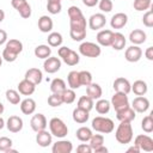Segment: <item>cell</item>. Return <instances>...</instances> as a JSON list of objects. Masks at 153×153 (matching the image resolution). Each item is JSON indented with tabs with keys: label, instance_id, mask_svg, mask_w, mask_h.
Returning <instances> with one entry per match:
<instances>
[{
	"label": "cell",
	"instance_id": "6da1fadb",
	"mask_svg": "<svg viewBox=\"0 0 153 153\" xmlns=\"http://www.w3.org/2000/svg\"><path fill=\"white\" fill-rule=\"evenodd\" d=\"M69 27L72 30H86V18L84 17L81 10L78 6H71L68 8Z\"/></svg>",
	"mask_w": 153,
	"mask_h": 153
},
{
	"label": "cell",
	"instance_id": "7a4b0ae2",
	"mask_svg": "<svg viewBox=\"0 0 153 153\" xmlns=\"http://www.w3.org/2000/svg\"><path fill=\"white\" fill-rule=\"evenodd\" d=\"M115 137L122 145L129 143L133 140V127H131L130 122L122 121L115 131Z\"/></svg>",
	"mask_w": 153,
	"mask_h": 153
},
{
	"label": "cell",
	"instance_id": "3957f363",
	"mask_svg": "<svg viewBox=\"0 0 153 153\" xmlns=\"http://www.w3.org/2000/svg\"><path fill=\"white\" fill-rule=\"evenodd\" d=\"M92 129L98 131V133H103V134H109L112 133L115 129V124L114 121L111 118L108 117H103V116H97L92 120Z\"/></svg>",
	"mask_w": 153,
	"mask_h": 153
},
{
	"label": "cell",
	"instance_id": "277c9868",
	"mask_svg": "<svg viewBox=\"0 0 153 153\" xmlns=\"http://www.w3.org/2000/svg\"><path fill=\"white\" fill-rule=\"evenodd\" d=\"M49 129H50L51 135H54V136H56L59 139H62L68 134L67 124L59 117H53L49 121Z\"/></svg>",
	"mask_w": 153,
	"mask_h": 153
},
{
	"label": "cell",
	"instance_id": "5b68a950",
	"mask_svg": "<svg viewBox=\"0 0 153 153\" xmlns=\"http://www.w3.org/2000/svg\"><path fill=\"white\" fill-rule=\"evenodd\" d=\"M57 54H59V57H61V60L68 66H75L80 61L79 54L68 47H60L57 50Z\"/></svg>",
	"mask_w": 153,
	"mask_h": 153
},
{
	"label": "cell",
	"instance_id": "8992f818",
	"mask_svg": "<svg viewBox=\"0 0 153 153\" xmlns=\"http://www.w3.org/2000/svg\"><path fill=\"white\" fill-rule=\"evenodd\" d=\"M79 53L85 57H98L102 53L100 45L93 42H82L79 45Z\"/></svg>",
	"mask_w": 153,
	"mask_h": 153
},
{
	"label": "cell",
	"instance_id": "52a82bcc",
	"mask_svg": "<svg viewBox=\"0 0 153 153\" xmlns=\"http://www.w3.org/2000/svg\"><path fill=\"white\" fill-rule=\"evenodd\" d=\"M11 5L14 10L18 11L22 18L27 19L31 16V6L26 0H11Z\"/></svg>",
	"mask_w": 153,
	"mask_h": 153
},
{
	"label": "cell",
	"instance_id": "ba28073f",
	"mask_svg": "<svg viewBox=\"0 0 153 153\" xmlns=\"http://www.w3.org/2000/svg\"><path fill=\"white\" fill-rule=\"evenodd\" d=\"M110 104L114 106L115 111H118V110H121V109H124V108L129 106L128 96H127L126 93H122V92H115L114 96L111 97Z\"/></svg>",
	"mask_w": 153,
	"mask_h": 153
},
{
	"label": "cell",
	"instance_id": "9c48e42d",
	"mask_svg": "<svg viewBox=\"0 0 153 153\" xmlns=\"http://www.w3.org/2000/svg\"><path fill=\"white\" fill-rule=\"evenodd\" d=\"M134 145H136L140 151L145 152H152L153 151V139L146 134H140L135 137Z\"/></svg>",
	"mask_w": 153,
	"mask_h": 153
},
{
	"label": "cell",
	"instance_id": "30bf717a",
	"mask_svg": "<svg viewBox=\"0 0 153 153\" xmlns=\"http://www.w3.org/2000/svg\"><path fill=\"white\" fill-rule=\"evenodd\" d=\"M60 68H61V60L59 57L49 56L43 62V69L49 74L56 73L57 71H60Z\"/></svg>",
	"mask_w": 153,
	"mask_h": 153
},
{
	"label": "cell",
	"instance_id": "8fae6325",
	"mask_svg": "<svg viewBox=\"0 0 153 153\" xmlns=\"http://www.w3.org/2000/svg\"><path fill=\"white\" fill-rule=\"evenodd\" d=\"M30 126L32 128L33 131H39V130H43L47 128L48 126V122H47V118L43 114H36L31 117L30 120Z\"/></svg>",
	"mask_w": 153,
	"mask_h": 153
},
{
	"label": "cell",
	"instance_id": "7c38bea8",
	"mask_svg": "<svg viewBox=\"0 0 153 153\" xmlns=\"http://www.w3.org/2000/svg\"><path fill=\"white\" fill-rule=\"evenodd\" d=\"M124 57L128 62H137L142 57V50L139 45H130L126 49Z\"/></svg>",
	"mask_w": 153,
	"mask_h": 153
},
{
	"label": "cell",
	"instance_id": "4fadbf2b",
	"mask_svg": "<svg viewBox=\"0 0 153 153\" xmlns=\"http://www.w3.org/2000/svg\"><path fill=\"white\" fill-rule=\"evenodd\" d=\"M131 108L134 109L135 112L143 114L149 109V100L143 96H137V97H135L133 99Z\"/></svg>",
	"mask_w": 153,
	"mask_h": 153
},
{
	"label": "cell",
	"instance_id": "5bb4252c",
	"mask_svg": "<svg viewBox=\"0 0 153 153\" xmlns=\"http://www.w3.org/2000/svg\"><path fill=\"white\" fill-rule=\"evenodd\" d=\"M88 26L91 30H99L106 24V18L103 13H94L88 18Z\"/></svg>",
	"mask_w": 153,
	"mask_h": 153
},
{
	"label": "cell",
	"instance_id": "9a60e30c",
	"mask_svg": "<svg viewBox=\"0 0 153 153\" xmlns=\"http://www.w3.org/2000/svg\"><path fill=\"white\" fill-rule=\"evenodd\" d=\"M24 127V123H23V120L19 117V116H10L7 122H6V128L8 129V131L11 133H19Z\"/></svg>",
	"mask_w": 153,
	"mask_h": 153
},
{
	"label": "cell",
	"instance_id": "2e32d148",
	"mask_svg": "<svg viewBox=\"0 0 153 153\" xmlns=\"http://www.w3.org/2000/svg\"><path fill=\"white\" fill-rule=\"evenodd\" d=\"M112 86H114L115 92H122V93H126V94H128L130 92V88H131V85H130L129 80L123 78V76L116 78Z\"/></svg>",
	"mask_w": 153,
	"mask_h": 153
},
{
	"label": "cell",
	"instance_id": "e0dca14e",
	"mask_svg": "<svg viewBox=\"0 0 153 153\" xmlns=\"http://www.w3.org/2000/svg\"><path fill=\"white\" fill-rule=\"evenodd\" d=\"M72 151H73V143L68 140H59L51 147L53 153H71Z\"/></svg>",
	"mask_w": 153,
	"mask_h": 153
},
{
	"label": "cell",
	"instance_id": "ac0fdd59",
	"mask_svg": "<svg viewBox=\"0 0 153 153\" xmlns=\"http://www.w3.org/2000/svg\"><path fill=\"white\" fill-rule=\"evenodd\" d=\"M135 111H134V109L129 105V106H127V108H124V109H121V110H118V111H116V118L120 121V122H122V121H124V122H131V121H134L135 120Z\"/></svg>",
	"mask_w": 153,
	"mask_h": 153
},
{
	"label": "cell",
	"instance_id": "d6986e66",
	"mask_svg": "<svg viewBox=\"0 0 153 153\" xmlns=\"http://www.w3.org/2000/svg\"><path fill=\"white\" fill-rule=\"evenodd\" d=\"M24 79L29 80L30 82H32L33 85L37 86V85H39V84L42 82V80H43V73H42V71L38 69V68H30V69L26 71Z\"/></svg>",
	"mask_w": 153,
	"mask_h": 153
},
{
	"label": "cell",
	"instance_id": "ffe728a7",
	"mask_svg": "<svg viewBox=\"0 0 153 153\" xmlns=\"http://www.w3.org/2000/svg\"><path fill=\"white\" fill-rule=\"evenodd\" d=\"M127 23H128V16L123 12H118L114 14L110 20V25L112 29H122L127 25Z\"/></svg>",
	"mask_w": 153,
	"mask_h": 153
},
{
	"label": "cell",
	"instance_id": "44dd1931",
	"mask_svg": "<svg viewBox=\"0 0 153 153\" xmlns=\"http://www.w3.org/2000/svg\"><path fill=\"white\" fill-rule=\"evenodd\" d=\"M36 142L41 147H48L53 142V135H51V133L48 131V130H45V129L37 131V134H36Z\"/></svg>",
	"mask_w": 153,
	"mask_h": 153
},
{
	"label": "cell",
	"instance_id": "7402d4cb",
	"mask_svg": "<svg viewBox=\"0 0 153 153\" xmlns=\"http://www.w3.org/2000/svg\"><path fill=\"white\" fill-rule=\"evenodd\" d=\"M114 32L111 30H100L97 33V42L102 47H110Z\"/></svg>",
	"mask_w": 153,
	"mask_h": 153
},
{
	"label": "cell",
	"instance_id": "603a6c76",
	"mask_svg": "<svg viewBox=\"0 0 153 153\" xmlns=\"http://www.w3.org/2000/svg\"><path fill=\"white\" fill-rule=\"evenodd\" d=\"M146 38H147V35L141 29H135V30H133L129 33V41L134 45H140V44L145 43L146 42Z\"/></svg>",
	"mask_w": 153,
	"mask_h": 153
},
{
	"label": "cell",
	"instance_id": "cb8c5ba5",
	"mask_svg": "<svg viewBox=\"0 0 153 153\" xmlns=\"http://www.w3.org/2000/svg\"><path fill=\"white\" fill-rule=\"evenodd\" d=\"M72 117H73V121L76 122V123H80V124H84L88 121L90 118V111L87 110H84L81 108H75L73 110V114H72Z\"/></svg>",
	"mask_w": 153,
	"mask_h": 153
},
{
	"label": "cell",
	"instance_id": "d4e9b609",
	"mask_svg": "<svg viewBox=\"0 0 153 153\" xmlns=\"http://www.w3.org/2000/svg\"><path fill=\"white\" fill-rule=\"evenodd\" d=\"M38 29L41 32H44V33H48L53 30V26H54V23H53V19L49 17V16H42L39 17L38 19Z\"/></svg>",
	"mask_w": 153,
	"mask_h": 153
},
{
	"label": "cell",
	"instance_id": "484cf974",
	"mask_svg": "<svg viewBox=\"0 0 153 153\" xmlns=\"http://www.w3.org/2000/svg\"><path fill=\"white\" fill-rule=\"evenodd\" d=\"M35 88H36V85H33L26 79H23L18 84V92L23 96H31L35 92Z\"/></svg>",
	"mask_w": 153,
	"mask_h": 153
},
{
	"label": "cell",
	"instance_id": "4316f807",
	"mask_svg": "<svg viewBox=\"0 0 153 153\" xmlns=\"http://www.w3.org/2000/svg\"><path fill=\"white\" fill-rule=\"evenodd\" d=\"M126 43H127V39H126V37H124L123 33H121V32H114L111 45H110L112 49H115V50H122V49H124Z\"/></svg>",
	"mask_w": 153,
	"mask_h": 153
},
{
	"label": "cell",
	"instance_id": "83f0119b",
	"mask_svg": "<svg viewBox=\"0 0 153 153\" xmlns=\"http://www.w3.org/2000/svg\"><path fill=\"white\" fill-rule=\"evenodd\" d=\"M102 94H103V91H102L100 85H98L96 82H91L90 85L86 86V96H88L93 100L99 99L102 97Z\"/></svg>",
	"mask_w": 153,
	"mask_h": 153
},
{
	"label": "cell",
	"instance_id": "f1b7e54d",
	"mask_svg": "<svg viewBox=\"0 0 153 153\" xmlns=\"http://www.w3.org/2000/svg\"><path fill=\"white\" fill-rule=\"evenodd\" d=\"M20 111L24 115H31L36 110V102L32 98H25L24 100H20Z\"/></svg>",
	"mask_w": 153,
	"mask_h": 153
},
{
	"label": "cell",
	"instance_id": "f546056e",
	"mask_svg": "<svg viewBox=\"0 0 153 153\" xmlns=\"http://www.w3.org/2000/svg\"><path fill=\"white\" fill-rule=\"evenodd\" d=\"M130 91L134 94H136V96H145L147 93V91H148V86H147L146 81H143V80H136L131 85Z\"/></svg>",
	"mask_w": 153,
	"mask_h": 153
},
{
	"label": "cell",
	"instance_id": "4dcf8cb0",
	"mask_svg": "<svg viewBox=\"0 0 153 153\" xmlns=\"http://www.w3.org/2000/svg\"><path fill=\"white\" fill-rule=\"evenodd\" d=\"M5 49L12 51V53L16 54V55H19V54L23 51V43H22L19 39L12 38V39H10V41L6 42Z\"/></svg>",
	"mask_w": 153,
	"mask_h": 153
},
{
	"label": "cell",
	"instance_id": "1f68e13d",
	"mask_svg": "<svg viewBox=\"0 0 153 153\" xmlns=\"http://www.w3.org/2000/svg\"><path fill=\"white\" fill-rule=\"evenodd\" d=\"M33 54H35L36 57L45 60L47 57H49L51 55V48L48 44H39V45H37L35 48Z\"/></svg>",
	"mask_w": 153,
	"mask_h": 153
},
{
	"label": "cell",
	"instance_id": "d6a6232c",
	"mask_svg": "<svg viewBox=\"0 0 153 153\" xmlns=\"http://www.w3.org/2000/svg\"><path fill=\"white\" fill-rule=\"evenodd\" d=\"M92 134H93L92 130H91L88 127H85V126L78 128L76 131H75L76 139H78L79 141H81V142H88V140L91 139Z\"/></svg>",
	"mask_w": 153,
	"mask_h": 153
},
{
	"label": "cell",
	"instance_id": "836d02e7",
	"mask_svg": "<svg viewBox=\"0 0 153 153\" xmlns=\"http://www.w3.org/2000/svg\"><path fill=\"white\" fill-rule=\"evenodd\" d=\"M67 82H68V86L72 88V90H76L81 86L80 84V79H79V72L76 71H71L67 75Z\"/></svg>",
	"mask_w": 153,
	"mask_h": 153
},
{
	"label": "cell",
	"instance_id": "e575fe53",
	"mask_svg": "<svg viewBox=\"0 0 153 153\" xmlns=\"http://www.w3.org/2000/svg\"><path fill=\"white\" fill-rule=\"evenodd\" d=\"M66 88H67L66 82L61 78H55L50 82V91L53 93H62Z\"/></svg>",
	"mask_w": 153,
	"mask_h": 153
},
{
	"label": "cell",
	"instance_id": "d590c367",
	"mask_svg": "<svg viewBox=\"0 0 153 153\" xmlns=\"http://www.w3.org/2000/svg\"><path fill=\"white\" fill-rule=\"evenodd\" d=\"M94 108H96V111L99 114V115H105V114H108L109 111H110V106H111V104H110V102L109 100H106V99H97V102H96V105H93Z\"/></svg>",
	"mask_w": 153,
	"mask_h": 153
},
{
	"label": "cell",
	"instance_id": "8d00e7d4",
	"mask_svg": "<svg viewBox=\"0 0 153 153\" xmlns=\"http://www.w3.org/2000/svg\"><path fill=\"white\" fill-rule=\"evenodd\" d=\"M47 41H48V45L49 47H54L55 48V47H60L62 44L63 38H62V35L60 32H50L48 35Z\"/></svg>",
	"mask_w": 153,
	"mask_h": 153
},
{
	"label": "cell",
	"instance_id": "74e56055",
	"mask_svg": "<svg viewBox=\"0 0 153 153\" xmlns=\"http://www.w3.org/2000/svg\"><path fill=\"white\" fill-rule=\"evenodd\" d=\"M93 105H94V103H93V99L92 98H90L88 96H81L79 98V100H78V105L76 106L78 108H81L84 110L91 111L93 109Z\"/></svg>",
	"mask_w": 153,
	"mask_h": 153
},
{
	"label": "cell",
	"instance_id": "f35d334b",
	"mask_svg": "<svg viewBox=\"0 0 153 153\" xmlns=\"http://www.w3.org/2000/svg\"><path fill=\"white\" fill-rule=\"evenodd\" d=\"M5 96H6L7 102L11 103V104H13V105H17V104L20 103V93L18 91H16V90H12V88L7 90L6 93H5Z\"/></svg>",
	"mask_w": 153,
	"mask_h": 153
},
{
	"label": "cell",
	"instance_id": "ab89813d",
	"mask_svg": "<svg viewBox=\"0 0 153 153\" xmlns=\"http://www.w3.org/2000/svg\"><path fill=\"white\" fill-rule=\"evenodd\" d=\"M141 128L147 134H149V133L153 131V114L147 115V116H145L142 118V121H141Z\"/></svg>",
	"mask_w": 153,
	"mask_h": 153
},
{
	"label": "cell",
	"instance_id": "60d3db41",
	"mask_svg": "<svg viewBox=\"0 0 153 153\" xmlns=\"http://www.w3.org/2000/svg\"><path fill=\"white\" fill-rule=\"evenodd\" d=\"M61 96H62V102L65 104H72L76 98V94H75L74 90H72V88H66L61 93Z\"/></svg>",
	"mask_w": 153,
	"mask_h": 153
},
{
	"label": "cell",
	"instance_id": "b9f144b4",
	"mask_svg": "<svg viewBox=\"0 0 153 153\" xmlns=\"http://www.w3.org/2000/svg\"><path fill=\"white\" fill-rule=\"evenodd\" d=\"M88 142H90L88 145L91 146L92 152H93L94 148H97V147L104 145V136H103L102 134H92V136H91V139L88 140Z\"/></svg>",
	"mask_w": 153,
	"mask_h": 153
},
{
	"label": "cell",
	"instance_id": "7bdbcfd3",
	"mask_svg": "<svg viewBox=\"0 0 153 153\" xmlns=\"http://www.w3.org/2000/svg\"><path fill=\"white\" fill-rule=\"evenodd\" d=\"M152 5V0H134L133 7L136 11H147Z\"/></svg>",
	"mask_w": 153,
	"mask_h": 153
},
{
	"label": "cell",
	"instance_id": "ee69618b",
	"mask_svg": "<svg viewBox=\"0 0 153 153\" xmlns=\"http://www.w3.org/2000/svg\"><path fill=\"white\" fill-rule=\"evenodd\" d=\"M48 104H49L51 108H56V106L62 105L63 102H62V96H61V93H51V94L48 97Z\"/></svg>",
	"mask_w": 153,
	"mask_h": 153
},
{
	"label": "cell",
	"instance_id": "f6af8a7d",
	"mask_svg": "<svg viewBox=\"0 0 153 153\" xmlns=\"http://www.w3.org/2000/svg\"><path fill=\"white\" fill-rule=\"evenodd\" d=\"M79 79H80V84L81 86H87L92 82V74L88 71H80L79 72Z\"/></svg>",
	"mask_w": 153,
	"mask_h": 153
},
{
	"label": "cell",
	"instance_id": "bcb514c9",
	"mask_svg": "<svg viewBox=\"0 0 153 153\" xmlns=\"http://www.w3.org/2000/svg\"><path fill=\"white\" fill-rule=\"evenodd\" d=\"M69 36L73 41L75 42H80L84 41V38H86V30H69Z\"/></svg>",
	"mask_w": 153,
	"mask_h": 153
},
{
	"label": "cell",
	"instance_id": "7dc6e473",
	"mask_svg": "<svg viewBox=\"0 0 153 153\" xmlns=\"http://www.w3.org/2000/svg\"><path fill=\"white\" fill-rule=\"evenodd\" d=\"M13 145L12 139L7 137V136H1L0 137V152H7Z\"/></svg>",
	"mask_w": 153,
	"mask_h": 153
},
{
	"label": "cell",
	"instance_id": "c3c4849f",
	"mask_svg": "<svg viewBox=\"0 0 153 153\" xmlns=\"http://www.w3.org/2000/svg\"><path fill=\"white\" fill-rule=\"evenodd\" d=\"M98 7L102 12H105V13H109L112 11V7H114V4L111 0H99L98 1Z\"/></svg>",
	"mask_w": 153,
	"mask_h": 153
},
{
	"label": "cell",
	"instance_id": "681fc988",
	"mask_svg": "<svg viewBox=\"0 0 153 153\" xmlns=\"http://www.w3.org/2000/svg\"><path fill=\"white\" fill-rule=\"evenodd\" d=\"M47 10L50 14H57V13L61 12L62 5H61V2H50V1H48L47 2Z\"/></svg>",
	"mask_w": 153,
	"mask_h": 153
},
{
	"label": "cell",
	"instance_id": "f907efd6",
	"mask_svg": "<svg viewBox=\"0 0 153 153\" xmlns=\"http://www.w3.org/2000/svg\"><path fill=\"white\" fill-rule=\"evenodd\" d=\"M142 23H143V25L147 26V27H152V26H153V11H152V10H148V11L143 14V17H142Z\"/></svg>",
	"mask_w": 153,
	"mask_h": 153
},
{
	"label": "cell",
	"instance_id": "816d5d0a",
	"mask_svg": "<svg viewBox=\"0 0 153 153\" xmlns=\"http://www.w3.org/2000/svg\"><path fill=\"white\" fill-rule=\"evenodd\" d=\"M1 56H2V60L7 61V62H13V61H16L17 57H18V55L13 54L12 51H10V50H7V49H4Z\"/></svg>",
	"mask_w": 153,
	"mask_h": 153
},
{
	"label": "cell",
	"instance_id": "f5cc1de1",
	"mask_svg": "<svg viewBox=\"0 0 153 153\" xmlns=\"http://www.w3.org/2000/svg\"><path fill=\"white\" fill-rule=\"evenodd\" d=\"M76 152L78 153H91L92 148H91V146L88 143H80L76 147Z\"/></svg>",
	"mask_w": 153,
	"mask_h": 153
},
{
	"label": "cell",
	"instance_id": "db71d44e",
	"mask_svg": "<svg viewBox=\"0 0 153 153\" xmlns=\"http://www.w3.org/2000/svg\"><path fill=\"white\" fill-rule=\"evenodd\" d=\"M145 56H146L147 60L153 61V47H148V48L146 49V51H145Z\"/></svg>",
	"mask_w": 153,
	"mask_h": 153
},
{
	"label": "cell",
	"instance_id": "11a10c76",
	"mask_svg": "<svg viewBox=\"0 0 153 153\" xmlns=\"http://www.w3.org/2000/svg\"><path fill=\"white\" fill-rule=\"evenodd\" d=\"M7 42V32L2 29H0V45Z\"/></svg>",
	"mask_w": 153,
	"mask_h": 153
},
{
	"label": "cell",
	"instance_id": "9f6ffc18",
	"mask_svg": "<svg viewBox=\"0 0 153 153\" xmlns=\"http://www.w3.org/2000/svg\"><path fill=\"white\" fill-rule=\"evenodd\" d=\"M98 1L99 0H82V4L86 7H94L96 5H98Z\"/></svg>",
	"mask_w": 153,
	"mask_h": 153
},
{
	"label": "cell",
	"instance_id": "6f0895ef",
	"mask_svg": "<svg viewBox=\"0 0 153 153\" xmlns=\"http://www.w3.org/2000/svg\"><path fill=\"white\" fill-rule=\"evenodd\" d=\"M93 152H96V153H106V152H108V148H106L104 145H102V146H99V147L94 148V149H93Z\"/></svg>",
	"mask_w": 153,
	"mask_h": 153
},
{
	"label": "cell",
	"instance_id": "680465c9",
	"mask_svg": "<svg viewBox=\"0 0 153 153\" xmlns=\"http://www.w3.org/2000/svg\"><path fill=\"white\" fill-rule=\"evenodd\" d=\"M127 152H128V153H130V152H133V153H139V152H140V148H139L136 145H134V146L129 147V148L127 149Z\"/></svg>",
	"mask_w": 153,
	"mask_h": 153
},
{
	"label": "cell",
	"instance_id": "91938a15",
	"mask_svg": "<svg viewBox=\"0 0 153 153\" xmlns=\"http://www.w3.org/2000/svg\"><path fill=\"white\" fill-rule=\"evenodd\" d=\"M5 126H6V123H5V121H4V118H2L1 116H0V130H1V129H2V128H4Z\"/></svg>",
	"mask_w": 153,
	"mask_h": 153
},
{
	"label": "cell",
	"instance_id": "94428289",
	"mask_svg": "<svg viewBox=\"0 0 153 153\" xmlns=\"http://www.w3.org/2000/svg\"><path fill=\"white\" fill-rule=\"evenodd\" d=\"M4 19H5V12H4V11L0 8V23H1Z\"/></svg>",
	"mask_w": 153,
	"mask_h": 153
},
{
	"label": "cell",
	"instance_id": "6125c7cd",
	"mask_svg": "<svg viewBox=\"0 0 153 153\" xmlns=\"http://www.w3.org/2000/svg\"><path fill=\"white\" fill-rule=\"evenodd\" d=\"M4 111H5V106H4V104L0 102V115H2Z\"/></svg>",
	"mask_w": 153,
	"mask_h": 153
},
{
	"label": "cell",
	"instance_id": "be15d7a7",
	"mask_svg": "<svg viewBox=\"0 0 153 153\" xmlns=\"http://www.w3.org/2000/svg\"><path fill=\"white\" fill-rule=\"evenodd\" d=\"M50 2H61V0H48Z\"/></svg>",
	"mask_w": 153,
	"mask_h": 153
},
{
	"label": "cell",
	"instance_id": "e7e4bbea",
	"mask_svg": "<svg viewBox=\"0 0 153 153\" xmlns=\"http://www.w3.org/2000/svg\"><path fill=\"white\" fill-rule=\"evenodd\" d=\"M1 65H2V56H0V67H1Z\"/></svg>",
	"mask_w": 153,
	"mask_h": 153
},
{
	"label": "cell",
	"instance_id": "03108f58",
	"mask_svg": "<svg viewBox=\"0 0 153 153\" xmlns=\"http://www.w3.org/2000/svg\"><path fill=\"white\" fill-rule=\"evenodd\" d=\"M71 1H74V0H71Z\"/></svg>",
	"mask_w": 153,
	"mask_h": 153
}]
</instances>
